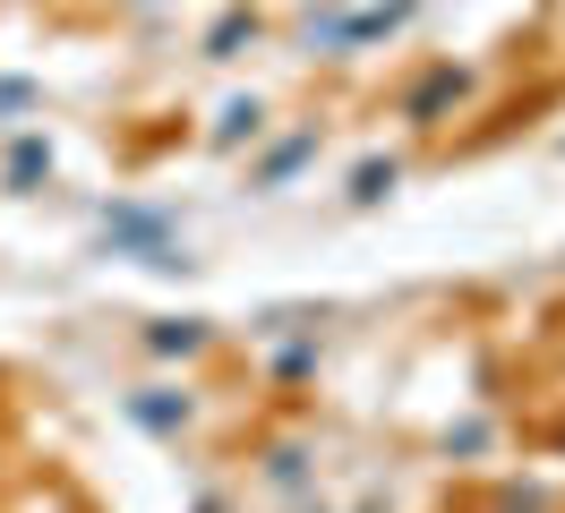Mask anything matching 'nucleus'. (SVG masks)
<instances>
[{
	"instance_id": "obj_1",
	"label": "nucleus",
	"mask_w": 565,
	"mask_h": 513,
	"mask_svg": "<svg viewBox=\"0 0 565 513\" xmlns=\"http://www.w3.org/2000/svg\"><path fill=\"white\" fill-rule=\"evenodd\" d=\"M386 189H394V163H360V189H352V197H386Z\"/></svg>"
}]
</instances>
